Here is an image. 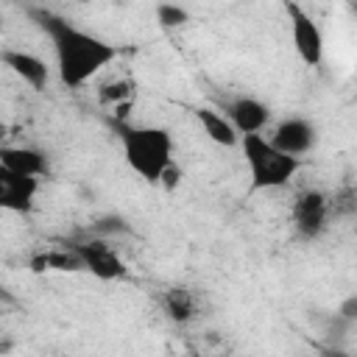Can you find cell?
Segmentation results:
<instances>
[{
    "instance_id": "8fae6325",
    "label": "cell",
    "mask_w": 357,
    "mask_h": 357,
    "mask_svg": "<svg viewBox=\"0 0 357 357\" xmlns=\"http://www.w3.org/2000/svg\"><path fill=\"white\" fill-rule=\"evenodd\" d=\"M0 162L22 176H47V159L42 151L28 145H0Z\"/></svg>"
},
{
    "instance_id": "ffe728a7",
    "label": "cell",
    "mask_w": 357,
    "mask_h": 357,
    "mask_svg": "<svg viewBox=\"0 0 357 357\" xmlns=\"http://www.w3.org/2000/svg\"><path fill=\"white\" fill-rule=\"evenodd\" d=\"M0 296H6V290H3V282H0Z\"/></svg>"
},
{
    "instance_id": "277c9868",
    "label": "cell",
    "mask_w": 357,
    "mask_h": 357,
    "mask_svg": "<svg viewBox=\"0 0 357 357\" xmlns=\"http://www.w3.org/2000/svg\"><path fill=\"white\" fill-rule=\"evenodd\" d=\"M284 11H287L290 36H293V45H296L298 59L307 67H318L324 61V33H321V25L296 0H284Z\"/></svg>"
},
{
    "instance_id": "4fadbf2b",
    "label": "cell",
    "mask_w": 357,
    "mask_h": 357,
    "mask_svg": "<svg viewBox=\"0 0 357 357\" xmlns=\"http://www.w3.org/2000/svg\"><path fill=\"white\" fill-rule=\"evenodd\" d=\"M31 271L33 273H42V271H84V262L78 257V251L70 245V248H59V251H45V254H36L31 257Z\"/></svg>"
},
{
    "instance_id": "44dd1931",
    "label": "cell",
    "mask_w": 357,
    "mask_h": 357,
    "mask_svg": "<svg viewBox=\"0 0 357 357\" xmlns=\"http://www.w3.org/2000/svg\"><path fill=\"white\" fill-rule=\"evenodd\" d=\"M0 137H3V126H0Z\"/></svg>"
},
{
    "instance_id": "5bb4252c",
    "label": "cell",
    "mask_w": 357,
    "mask_h": 357,
    "mask_svg": "<svg viewBox=\"0 0 357 357\" xmlns=\"http://www.w3.org/2000/svg\"><path fill=\"white\" fill-rule=\"evenodd\" d=\"M162 304H165V312L170 315V321H176V324H187V321H192L195 318V296L187 290V287H170L167 293H165V298H162Z\"/></svg>"
},
{
    "instance_id": "7c38bea8",
    "label": "cell",
    "mask_w": 357,
    "mask_h": 357,
    "mask_svg": "<svg viewBox=\"0 0 357 357\" xmlns=\"http://www.w3.org/2000/svg\"><path fill=\"white\" fill-rule=\"evenodd\" d=\"M195 117H198L204 134H206L212 142H218V145H223V148H231V145L240 142V134L234 131V126L229 123V117H226L223 112H215V109H209V106H201V109L195 112Z\"/></svg>"
},
{
    "instance_id": "52a82bcc",
    "label": "cell",
    "mask_w": 357,
    "mask_h": 357,
    "mask_svg": "<svg viewBox=\"0 0 357 357\" xmlns=\"http://www.w3.org/2000/svg\"><path fill=\"white\" fill-rule=\"evenodd\" d=\"M36 192H39V178L36 176L14 173L0 162V209L31 212Z\"/></svg>"
},
{
    "instance_id": "9a60e30c",
    "label": "cell",
    "mask_w": 357,
    "mask_h": 357,
    "mask_svg": "<svg viewBox=\"0 0 357 357\" xmlns=\"http://www.w3.org/2000/svg\"><path fill=\"white\" fill-rule=\"evenodd\" d=\"M156 22L165 28V31H173V28H181L190 22V11L176 6V3H159L156 6Z\"/></svg>"
},
{
    "instance_id": "8992f818",
    "label": "cell",
    "mask_w": 357,
    "mask_h": 357,
    "mask_svg": "<svg viewBox=\"0 0 357 357\" xmlns=\"http://www.w3.org/2000/svg\"><path fill=\"white\" fill-rule=\"evenodd\" d=\"M84 262V271H89L92 276L112 282V279H123L126 276V262L120 259V254L106 243V240H86V243H75L73 245Z\"/></svg>"
},
{
    "instance_id": "e0dca14e",
    "label": "cell",
    "mask_w": 357,
    "mask_h": 357,
    "mask_svg": "<svg viewBox=\"0 0 357 357\" xmlns=\"http://www.w3.org/2000/svg\"><path fill=\"white\" fill-rule=\"evenodd\" d=\"M89 231H92V234H98V237H109V234L128 231V223H126L120 215H106V218L95 220V223L89 226Z\"/></svg>"
},
{
    "instance_id": "6da1fadb",
    "label": "cell",
    "mask_w": 357,
    "mask_h": 357,
    "mask_svg": "<svg viewBox=\"0 0 357 357\" xmlns=\"http://www.w3.org/2000/svg\"><path fill=\"white\" fill-rule=\"evenodd\" d=\"M31 17L50 36V45H53V53H56L59 78L67 86L86 84L92 75H98L117 56L114 45L103 42L100 36H95L89 31L75 28L61 14H53V11H45V8H31Z\"/></svg>"
},
{
    "instance_id": "3957f363",
    "label": "cell",
    "mask_w": 357,
    "mask_h": 357,
    "mask_svg": "<svg viewBox=\"0 0 357 357\" xmlns=\"http://www.w3.org/2000/svg\"><path fill=\"white\" fill-rule=\"evenodd\" d=\"M240 148H243V156H245V165H248L251 190L284 187L301 167L298 156H290V153L279 151L262 134H243L240 137Z\"/></svg>"
},
{
    "instance_id": "ac0fdd59",
    "label": "cell",
    "mask_w": 357,
    "mask_h": 357,
    "mask_svg": "<svg viewBox=\"0 0 357 357\" xmlns=\"http://www.w3.org/2000/svg\"><path fill=\"white\" fill-rule=\"evenodd\" d=\"M178 181H181V170L170 162L165 170H162V176H159V184L165 187V190H176L178 187Z\"/></svg>"
},
{
    "instance_id": "30bf717a",
    "label": "cell",
    "mask_w": 357,
    "mask_h": 357,
    "mask_svg": "<svg viewBox=\"0 0 357 357\" xmlns=\"http://www.w3.org/2000/svg\"><path fill=\"white\" fill-rule=\"evenodd\" d=\"M0 61H3L11 73H17L25 84H31L33 89H45V86H47L50 70H47V64H45L39 56H33V53H28V50H3V53H0Z\"/></svg>"
},
{
    "instance_id": "ba28073f",
    "label": "cell",
    "mask_w": 357,
    "mask_h": 357,
    "mask_svg": "<svg viewBox=\"0 0 357 357\" xmlns=\"http://www.w3.org/2000/svg\"><path fill=\"white\" fill-rule=\"evenodd\" d=\"M271 142L290 156H304L315 145V126L304 117H287L276 126V131L271 134Z\"/></svg>"
},
{
    "instance_id": "9c48e42d",
    "label": "cell",
    "mask_w": 357,
    "mask_h": 357,
    "mask_svg": "<svg viewBox=\"0 0 357 357\" xmlns=\"http://www.w3.org/2000/svg\"><path fill=\"white\" fill-rule=\"evenodd\" d=\"M226 117L234 126V131L243 137V134H259L268 126L271 112H268V106L262 100L248 98V95H240V98H234V100L226 103Z\"/></svg>"
},
{
    "instance_id": "7402d4cb",
    "label": "cell",
    "mask_w": 357,
    "mask_h": 357,
    "mask_svg": "<svg viewBox=\"0 0 357 357\" xmlns=\"http://www.w3.org/2000/svg\"><path fill=\"white\" fill-rule=\"evenodd\" d=\"M0 28H3V17H0Z\"/></svg>"
},
{
    "instance_id": "2e32d148",
    "label": "cell",
    "mask_w": 357,
    "mask_h": 357,
    "mask_svg": "<svg viewBox=\"0 0 357 357\" xmlns=\"http://www.w3.org/2000/svg\"><path fill=\"white\" fill-rule=\"evenodd\" d=\"M131 89H134L131 81H112V84H106V86L100 89V100L117 106V103H123V100H131Z\"/></svg>"
},
{
    "instance_id": "d6986e66",
    "label": "cell",
    "mask_w": 357,
    "mask_h": 357,
    "mask_svg": "<svg viewBox=\"0 0 357 357\" xmlns=\"http://www.w3.org/2000/svg\"><path fill=\"white\" fill-rule=\"evenodd\" d=\"M337 315H340V318H346V321H354V318H357V296H349V298L340 304Z\"/></svg>"
},
{
    "instance_id": "5b68a950",
    "label": "cell",
    "mask_w": 357,
    "mask_h": 357,
    "mask_svg": "<svg viewBox=\"0 0 357 357\" xmlns=\"http://www.w3.org/2000/svg\"><path fill=\"white\" fill-rule=\"evenodd\" d=\"M329 201L321 190H304L293 201V226L304 240H315L326 229Z\"/></svg>"
},
{
    "instance_id": "7a4b0ae2",
    "label": "cell",
    "mask_w": 357,
    "mask_h": 357,
    "mask_svg": "<svg viewBox=\"0 0 357 357\" xmlns=\"http://www.w3.org/2000/svg\"><path fill=\"white\" fill-rule=\"evenodd\" d=\"M123 156L128 167L148 184H159L162 170L173 162V137L162 126H128L117 120Z\"/></svg>"
}]
</instances>
